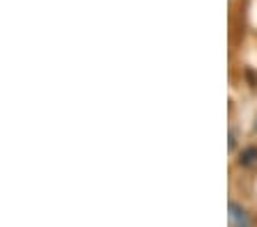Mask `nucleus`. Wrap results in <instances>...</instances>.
Segmentation results:
<instances>
[{"label": "nucleus", "instance_id": "obj_1", "mask_svg": "<svg viewBox=\"0 0 257 227\" xmlns=\"http://www.w3.org/2000/svg\"><path fill=\"white\" fill-rule=\"evenodd\" d=\"M227 225L230 227H252L250 213H248L241 204L230 202V204H227Z\"/></svg>", "mask_w": 257, "mask_h": 227}, {"label": "nucleus", "instance_id": "obj_2", "mask_svg": "<svg viewBox=\"0 0 257 227\" xmlns=\"http://www.w3.org/2000/svg\"><path fill=\"white\" fill-rule=\"evenodd\" d=\"M255 161H257V149H255V147H250V149H243V151H241V158H239L241 165H252Z\"/></svg>", "mask_w": 257, "mask_h": 227}]
</instances>
